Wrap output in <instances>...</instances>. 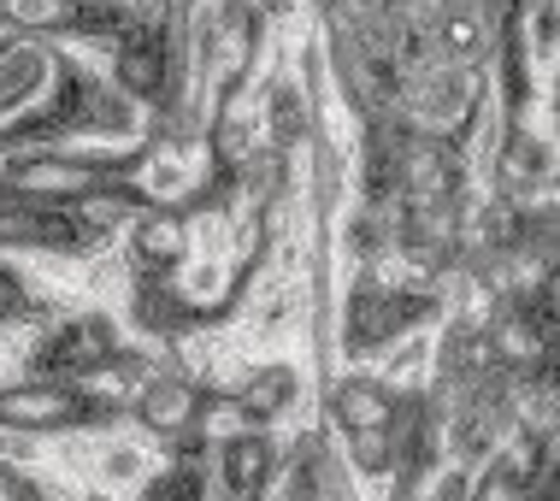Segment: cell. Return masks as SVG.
<instances>
[{"mask_svg": "<svg viewBox=\"0 0 560 501\" xmlns=\"http://www.w3.org/2000/svg\"><path fill=\"white\" fill-rule=\"evenodd\" d=\"M295 396H301V372L283 366V360H271V366H260V372L242 377L236 407H242V419H248V424H271V419L290 413Z\"/></svg>", "mask_w": 560, "mask_h": 501, "instance_id": "9", "label": "cell"}, {"mask_svg": "<svg viewBox=\"0 0 560 501\" xmlns=\"http://www.w3.org/2000/svg\"><path fill=\"white\" fill-rule=\"evenodd\" d=\"M413 118L425 130H454L466 125V113H472V71L466 66H436L425 78L413 83Z\"/></svg>", "mask_w": 560, "mask_h": 501, "instance_id": "6", "label": "cell"}, {"mask_svg": "<svg viewBox=\"0 0 560 501\" xmlns=\"http://www.w3.org/2000/svg\"><path fill=\"white\" fill-rule=\"evenodd\" d=\"M0 501H71V496H59V490H48V483H36L24 473H0Z\"/></svg>", "mask_w": 560, "mask_h": 501, "instance_id": "19", "label": "cell"}, {"mask_svg": "<svg viewBox=\"0 0 560 501\" xmlns=\"http://www.w3.org/2000/svg\"><path fill=\"white\" fill-rule=\"evenodd\" d=\"M0 19L7 24H24V30H59L71 24V0H0Z\"/></svg>", "mask_w": 560, "mask_h": 501, "instance_id": "17", "label": "cell"}, {"mask_svg": "<svg viewBox=\"0 0 560 501\" xmlns=\"http://www.w3.org/2000/svg\"><path fill=\"white\" fill-rule=\"evenodd\" d=\"M330 413H337L342 436L348 431H389V424H396V396H389V384H377V377H342V384L330 389Z\"/></svg>", "mask_w": 560, "mask_h": 501, "instance_id": "8", "label": "cell"}, {"mask_svg": "<svg viewBox=\"0 0 560 501\" xmlns=\"http://www.w3.org/2000/svg\"><path fill=\"white\" fill-rule=\"evenodd\" d=\"M118 354V330H113V318L107 313H71V318H59V325L48 330V337L36 342V372L42 377H54V384H78L83 372H95L101 360H113Z\"/></svg>", "mask_w": 560, "mask_h": 501, "instance_id": "2", "label": "cell"}, {"mask_svg": "<svg viewBox=\"0 0 560 501\" xmlns=\"http://www.w3.org/2000/svg\"><path fill=\"white\" fill-rule=\"evenodd\" d=\"M54 71H59V66H54L42 48H7V54H0V118H7V113H24L30 101L48 95Z\"/></svg>", "mask_w": 560, "mask_h": 501, "instance_id": "10", "label": "cell"}, {"mask_svg": "<svg viewBox=\"0 0 560 501\" xmlns=\"http://www.w3.org/2000/svg\"><path fill=\"white\" fill-rule=\"evenodd\" d=\"M130 413L142 419V431H154V436H189L195 431V419H201V389L189 384V377H172V372H160V377H142V389L130 396Z\"/></svg>", "mask_w": 560, "mask_h": 501, "instance_id": "4", "label": "cell"}, {"mask_svg": "<svg viewBox=\"0 0 560 501\" xmlns=\"http://www.w3.org/2000/svg\"><path fill=\"white\" fill-rule=\"evenodd\" d=\"M95 473L107 478V483H136V478H148V454L142 448H101V461H95Z\"/></svg>", "mask_w": 560, "mask_h": 501, "instance_id": "18", "label": "cell"}, {"mask_svg": "<svg viewBox=\"0 0 560 501\" xmlns=\"http://www.w3.org/2000/svg\"><path fill=\"white\" fill-rule=\"evenodd\" d=\"M101 419V407L71 384L36 377V384H7L0 389V424L19 436H48V431H78V424Z\"/></svg>", "mask_w": 560, "mask_h": 501, "instance_id": "1", "label": "cell"}, {"mask_svg": "<svg viewBox=\"0 0 560 501\" xmlns=\"http://www.w3.org/2000/svg\"><path fill=\"white\" fill-rule=\"evenodd\" d=\"M271 461H278V454H271L260 424H248V431L213 443V473H219L224 501H260L266 478H271Z\"/></svg>", "mask_w": 560, "mask_h": 501, "instance_id": "5", "label": "cell"}, {"mask_svg": "<svg viewBox=\"0 0 560 501\" xmlns=\"http://www.w3.org/2000/svg\"><path fill=\"white\" fill-rule=\"evenodd\" d=\"M130 248L148 271H172L189 260V219L177 207H142L130 224Z\"/></svg>", "mask_w": 560, "mask_h": 501, "instance_id": "7", "label": "cell"}, {"mask_svg": "<svg viewBox=\"0 0 560 501\" xmlns=\"http://www.w3.org/2000/svg\"><path fill=\"white\" fill-rule=\"evenodd\" d=\"M30 307V295H24V278L12 266H0V318H19Z\"/></svg>", "mask_w": 560, "mask_h": 501, "instance_id": "21", "label": "cell"}, {"mask_svg": "<svg viewBox=\"0 0 560 501\" xmlns=\"http://www.w3.org/2000/svg\"><path fill=\"white\" fill-rule=\"evenodd\" d=\"M348 454H354L360 473L384 478L389 466L401 461V448H396V424H389V431H348Z\"/></svg>", "mask_w": 560, "mask_h": 501, "instance_id": "15", "label": "cell"}, {"mask_svg": "<svg viewBox=\"0 0 560 501\" xmlns=\"http://www.w3.org/2000/svg\"><path fill=\"white\" fill-rule=\"evenodd\" d=\"M7 189L30 207H78L89 189H101V165L78 154H36L7 172Z\"/></svg>", "mask_w": 560, "mask_h": 501, "instance_id": "3", "label": "cell"}, {"mask_svg": "<svg viewBox=\"0 0 560 501\" xmlns=\"http://www.w3.org/2000/svg\"><path fill=\"white\" fill-rule=\"evenodd\" d=\"M142 501H213V473L201 454H177L172 466L142 478Z\"/></svg>", "mask_w": 560, "mask_h": 501, "instance_id": "11", "label": "cell"}, {"mask_svg": "<svg viewBox=\"0 0 560 501\" xmlns=\"http://www.w3.org/2000/svg\"><path fill=\"white\" fill-rule=\"evenodd\" d=\"M436 48L448 54V66H472L483 54V12L478 0H454L443 12V24H436Z\"/></svg>", "mask_w": 560, "mask_h": 501, "instance_id": "12", "label": "cell"}, {"mask_svg": "<svg viewBox=\"0 0 560 501\" xmlns=\"http://www.w3.org/2000/svg\"><path fill=\"white\" fill-rule=\"evenodd\" d=\"M537 348H542V330H537L525 313L502 318V325H495V337H490V354L513 360V366H520V360H537Z\"/></svg>", "mask_w": 560, "mask_h": 501, "instance_id": "16", "label": "cell"}, {"mask_svg": "<svg viewBox=\"0 0 560 501\" xmlns=\"http://www.w3.org/2000/svg\"><path fill=\"white\" fill-rule=\"evenodd\" d=\"M283 501H325V473H319V461H301L295 473H290V496Z\"/></svg>", "mask_w": 560, "mask_h": 501, "instance_id": "20", "label": "cell"}, {"mask_svg": "<svg viewBox=\"0 0 560 501\" xmlns=\"http://www.w3.org/2000/svg\"><path fill=\"white\" fill-rule=\"evenodd\" d=\"M472 483H478V466L443 461L419 478V501H472Z\"/></svg>", "mask_w": 560, "mask_h": 501, "instance_id": "14", "label": "cell"}, {"mask_svg": "<svg viewBox=\"0 0 560 501\" xmlns=\"http://www.w3.org/2000/svg\"><path fill=\"white\" fill-rule=\"evenodd\" d=\"M307 136V95H301L295 83H278L271 89V142L290 148Z\"/></svg>", "mask_w": 560, "mask_h": 501, "instance_id": "13", "label": "cell"}]
</instances>
